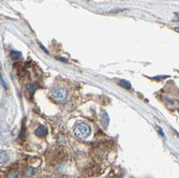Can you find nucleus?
<instances>
[{"label": "nucleus", "mask_w": 179, "mask_h": 178, "mask_svg": "<svg viewBox=\"0 0 179 178\" xmlns=\"http://www.w3.org/2000/svg\"><path fill=\"white\" fill-rule=\"evenodd\" d=\"M91 129L87 124H84V122H79L75 126L74 128V134L77 138H80V140H85L90 135Z\"/></svg>", "instance_id": "f257e3e1"}, {"label": "nucleus", "mask_w": 179, "mask_h": 178, "mask_svg": "<svg viewBox=\"0 0 179 178\" xmlns=\"http://www.w3.org/2000/svg\"><path fill=\"white\" fill-rule=\"evenodd\" d=\"M67 95H68L67 90L61 88H56L51 92V97L56 102H64L67 100Z\"/></svg>", "instance_id": "f03ea898"}, {"label": "nucleus", "mask_w": 179, "mask_h": 178, "mask_svg": "<svg viewBox=\"0 0 179 178\" xmlns=\"http://www.w3.org/2000/svg\"><path fill=\"white\" fill-rule=\"evenodd\" d=\"M47 134V128L44 125H40L35 130V135L39 137H43Z\"/></svg>", "instance_id": "7ed1b4c3"}, {"label": "nucleus", "mask_w": 179, "mask_h": 178, "mask_svg": "<svg viewBox=\"0 0 179 178\" xmlns=\"http://www.w3.org/2000/svg\"><path fill=\"white\" fill-rule=\"evenodd\" d=\"M101 119H102V124L104 125V127L107 128L108 127V124H109V117H108V115H107V113L106 112H102L101 113Z\"/></svg>", "instance_id": "20e7f679"}, {"label": "nucleus", "mask_w": 179, "mask_h": 178, "mask_svg": "<svg viewBox=\"0 0 179 178\" xmlns=\"http://www.w3.org/2000/svg\"><path fill=\"white\" fill-rule=\"evenodd\" d=\"M8 158H9L8 153L5 150L1 149V153H0V161H1V163H5L8 161Z\"/></svg>", "instance_id": "39448f33"}, {"label": "nucleus", "mask_w": 179, "mask_h": 178, "mask_svg": "<svg viewBox=\"0 0 179 178\" xmlns=\"http://www.w3.org/2000/svg\"><path fill=\"white\" fill-rule=\"evenodd\" d=\"M10 56H11V59H12V60H18V59H21V57H22V54L19 53V51H11V54H10Z\"/></svg>", "instance_id": "423d86ee"}, {"label": "nucleus", "mask_w": 179, "mask_h": 178, "mask_svg": "<svg viewBox=\"0 0 179 178\" xmlns=\"http://www.w3.org/2000/svg\"><path fill=\"white\" fill-rule=\"evenodd\" d=\"M35 174H37V170L33 169V167H30V169H28L27 172H26V176L27 177H32V176H34Z\"/></svg>", "instance_id": "0eeeda50"}, {"label": "nucleus", "mask_w": 179, "mask_h": 178, "mask_svg": "<svg viewBox=\"0 0 179 178\" xmlns=\"http://www.w3.org/2000/svg\"><path fill=\"white\" fill-rule=\"evenodd\" d=\"M119 84H120L121 86L125 87V88H127V89H131V87H132V86H131V83L128 82V80H126V79H121V80L119 82Z\"/></svg>", "instance_id": "6e6552de"}, {"label": "nucleus", "mask_w": 179, "mask_h": 178, "mask_svg": "<svg viewBox=\"0 0 179 178\" xmlns=\"http://www.w3.org/2000/svg\"><path fill=\"white\" fill-rule=\"evenodd\" d=\"M27 89H28V92L30 93V95H33L35 89H37V86H35L34 84H29V85L27 86Z\"/></svg>", "instance_id": "1a4fd4ad"}, {"label": "nucleus", "mask_w": 179, "mask_h": 178, "mask_svg": "<svg viewBox=\"0 0 179 178\" xmlns=\"http://www.w3.org/2000/svg\"><path fill=\"white\" fill-rule=\"evenodd\" d=\"M8 178H21V173H18V172H11L8 175Z\"/></svg>", "instance_id": "9d476101"}, {"label": "nucleus", "mask_w": 179, "mask_h": 178, "mask_svg": "<svg viewBox=\"0 0 179 178\" xmlns=\"http://www.w3.org/2000/svg\"><path fill=\"white\" fill-rule=\"evenodd\" d=\"M155 128H157V131H158V133L160 134L162 137H165V134L163 133V130H162V128L160 127V126H157V127H155Z\"/></svg>", "instance_id": "9b49d317"}, {"label": "nucleus", "mask_w": 179, "mask_h": 178, "mask_svg": "<svg viewBox=\"0 0 179 178\" xmlns=\"http://www.w3.org/2000/svg\"><path fill=\"white\" fill-rule=\"evenodd\" d=\"M168 76H154V77H152V79H155V80H160V79H165V78H167Z\"/></svg>", "instance_id": "f8f14e48"}, {"label": "nucleus", "mask_w": 179, "mask_h": 178, "mask_svg": "<svg viewBox=\"0 0 179 178\" xmlns=\"http://www.w3.org/2000/svg\"><path fill=\"white\" fill-rule=\"evenodd\" d=\"M1 84H2L3 86H4V88H6V84H5V82H4V79H3L2 75H1Z\"/></svg>", "instance_id": "ddd939ff"}, {"label": "nucleus", "mask_w": 179, "mask_h": 178, "mask_svg": "<svg viewBox=\"0 0 179 178\" xmlns=\"http://www.w3.org/2000/svg\"><path fill=\"white\" fill-rule=\"evenodd\" d=\"M59 60H61V61H64V62H67V59H66V58H59Z\"/></svg>", "instance_id": "4468645a"}, {"label": "nucleus", "mask_w": 179, "mask_h": 178, "mask_svg": "<svg viewBox=\"0 0 179 178\" xmlns=\"http://www.w3.org/2000/svg\"><path fill=\"white\" fill-rule=\"evenodd\" d=\"M174 30H175V31H177V32H179V27H175V28H174Z\"/></svg>", "instance_id": "2eb2a0df"}]
</instances>
